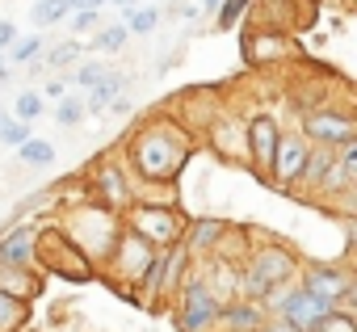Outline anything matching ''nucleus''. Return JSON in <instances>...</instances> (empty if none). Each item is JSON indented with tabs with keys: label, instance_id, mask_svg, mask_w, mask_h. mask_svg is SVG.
<instances>
[{
	"label": "nucleus",
	"instance_id": "20e7f679",
	"mask_svg": "<svg viewBox=\"0 0 357 332\" xmlns=\"http://www.w3.org/2000/svg\"><path fill=\"white\" fill-rule=\"evenodd\" d=\"M215 319H219V303H215L211 286H206V282H190V290H185V315H181V328H185V332H206Z\"/></svg>",
	"mask_w": 357,
	"mask_h": 332
},
{
	"label": "nucleus",
	"instance_id": "0eeeda50",
	"mask_svg": "<svg viewBox=\"0 0 357 332\" xmlns=\"http://www.w3.org/2000/svg\"><path fill=\"white\" fill-rule=\"evenodd\" d=\"M307 135L319 143H349L357 135V122L336 118V114H315V118H307Z\"/></svg>",
	"mask_w": 357,
	"mask_h": 332
},
{
	"label": "nucleus",
	"instance_id": "f257e3e1",
	"mask_svg": "<svg viewBox=\"0 0 357 332\" xmlns=\"http://www.w3.org/2000/svg\"><path fill=\"white\" fill-rule=\"evenodd\" d=\"M135 164L151 181H164L176 164H181V139H172L168 130H147L135 143Z\"/></svg>",
	"mask_w": 357,
	"mask_h": 332
},
{
	"label": "nucleus",
	"instance_id": "bb28decb",
	"mask_svg": "<svg viewBox=\"0 0 357 332\" xmlns=\"http://www.w3.org/2000/svg\"><path fill=\"white\" fill-rule=\"evenodd\" d=\"M101 76H105V68H101V63H84V68L76 72V84H80V89H93Z\"/></svg>",
	"mask_w": 357,
	"mask_h": 332
},
{
	"label": "nucleus",
	"instance_id": "423d86ee",
	"mask_svg": "<svg viewBox=\"0 0 357 332\" xmlns=\"http://www.w3.org/2000/svg\"><path fill=\"white\" fill-rule=\"evenodd\" d=\"M135 232H139L147 244H172L176 232H181V219H176L172 211L151 206V211H139V215H135Z\"/></svg>",
	"mask_w": 357,
	"mask_h": 332
},
{
	"label": "nucleus",
	"instance_id": "1a4fd4ad",
	"mask_svg": "<svg viewBox=\"0 0 357 332\" xmlns=\"http://www.w3.org/2000/svg\"><path fill=\"white\" fill-rule=\"evenodd\" d=\"M303 164H307V143L303 139H278V160H273L278 181H298Z\"/></svg>",
	"mask_w": 357,
	"mask_h": 332
},
{
	"label": "nucleus",
	"instance_id": "412c9836",
	"mask_svg": "<svg viewBox=\"0 0 357 332\" xmlns=\"http://www.w3.org/2000/svg\"><path fill=\"white\" fill-rule=\"evenodd\" d=\"M311 332H357V324H353L349 315H340V311H324V319H319Z\"/></svg>",
	"mask_w": 357,
	"mask_h": 332
},
{
	"label": "nucleus",
	"instance_id": "39448f33",
	"mask_svg": "<svg viewBox=\"0 0 357 332\" xmlns=\"http://www.w3.org/2000/svg\"><path fill=\"white\" fill-rule=\"evenodd\" d=\"M303 286H307L311 294H319V299L332 307V303L349 299V286H353V278H349L344 269H328V265H319V269H307V273H303Z\"/></svg>",
	"mask_w": 357,
	"mask_h": 332
},
{
	"label": "nucleus",
	"instance_id": "4c0bfd02",
	"mask_svg": "<svg viewBox=\"0 0 357 332\" xmlns=\"http://www.w3.org/2000/svg\"><path fill=\"white\" fill-rule=\"evenodd\" d=\"M0 72H5V59H0Z\"/></svg>",
	"mask_w": 357,
	"mask_h": 332
},
{
	"label": "nucleus",
	"instance_id": "4468645a",
	"mask_svg": "<svg viewBox=\"0 0 357 332\" xmlns=\"http://www.w3.org/2000/svg\"><path fill=\"white\" fill-rule=\"evenodd\" d=\"M26 303L22 299H13V294H5L0 290V332H13V328H22L26 324Z\"/></svg>",
	"mask_w": 357,
	"mask_h": 332
},
{
	"label": "nucleus",
	"instance_id": "72a5a7b5",
	"mask_svg": "<svg viewBox=\"0 0 357 332\" xmlns=\"http://www.w3.org/2000/svg\"><path fill=\"white\" fill-rule=\"evenodd\" d=\"M265 332H298L294 324H273V328H265Z\"/></svg>",
	"mask_w": 357,
	"mask_h": 332
},
{
	"label": "nucleus",
	"instance_id": "c85d7f7f",
	"mask_svg": "<svg viewBox=\"0 0 357 332\" xmlns=\"http://www.w3.org/2000/svg\"><path fill=\"white\" fill-rule=\"evenodd\" d=\"M340 160H344V169H349V173H357V135L344 143V156H340Z\"/></svg>",
	"mask_w": 357,
	"mask_h": 332
},
{
	"label": "nucleus",
	"instance_id": "f704fd0d",
	"mask_svg": "<svg viewBox=\"0 0 357 332\" xmlns=\"http://www.w3.org/2000/svg\"><path fill=\"white\" fill-rule=\"evenodd\" d=\"M219 5H223V0H206V9H219Z\"/></svg>",
	"mask_w": 357,
	"mask_h": 332
},
{
	"label": "nucleus",
	"instance_id": "a211bd4d",
	"mask_svg": "<svg viewBox=\"0 0 357 332\" xmlns=\"http://www.w3.org/2000/svg\"><path fill=\"white\" fill-rule=\"evenodd\" d=\"M155 22H160V13H155V9H126V30H135V34L155 30Z\"/></svg>",
	"mask_w": 357,
	"mask_h": 332
},
{
	"label": "nucleus",
	"instance_id": "aec40b11",
	"mask_svg": "<svg viewBox=\"0 0 357 332\" xmlns=\"http://www.w3.org/2000/svg\"><path fill=\"white\" fill-rule=\"evenodd\" d=\"M126 34H130L126 26H109V30H101V38H97L93 47H97V51H109V55H114V51H122V47H126Z\"/></svg>",
	"mask_w": 357,
	"mask_h": 332
},
{
	"label": "nucleus",
	"instance_id": "4be33fe9",
	"mask_svg": "<svg viewBox=\"0 0 357 332\" xmlns=\"http://www.w3.org/2000/svg\"><path fill=\"white\" fill-rule=\"evenodd\" d=\"M55 118H59V122H63V126H76V122H80V118H84V105H80V101H76V97H63V101H59V105H55Z\"/></svg>",
	"mask_w": 357,
	"mask_h": 332
},
{
	"label": "nucleus",
	"instance_id": "393cba45",
	"mask_svg": "<svg viewBox=\"0 0 357 332\" xmlns=\"http://www.w3.org/2000/svg\"><path fill=\"white\" fill-rule=\"evenodd\" d=\"M319 181H324L328 190H336V186H344V181H349V169H344V160H336V156H332V164H328V173H324Z\"/></svg>",
	"mask_w": 357,
	"mask_h": 332
},
{
	"label": "nucleus",
	"instance_id": "e433bc0d",
	"mask_svg": "<svg viewBox=\"0 0 357 332\" xmlns=\"http://www.w3.org/2000/svg\"><path fill=\"white\" fill-rule=\"evenodd\" d=\"M118 5H135V0H118Z\"/></svg>",
	"mask_w": 357,
	"mask_h": 332
},
{
	"label": "nucleus",
	"instance_id": "dca6fc26",
	"mask_svg": "<svg viewBox=\"0 0 357 332\" xmlns=\"http://www.w3.org/2000/svg\"><path fill=\"white\" fill-rule=\"evenodd\" d=\"M328 164H332V151H307V164H303L298 181H319L328 173Z\"/></svg>",
	"mask_w": 357,
	"mask_h": 332
},
{
	"label": "nucleus",
	"instance_id": "ddd939ff",
	"mask_svg": "<svg viewBox=\"0 0 357 332\" xmlns=\"http://www.w3.org/2000/svg\"><path fill=\"white\" fill-rule=\"evenodd\" d=\"M68 9H72V0H38V5L30 9V22L43 30V26H55V22H63L68 17Z\"/></svg>",
	"mask_w": 357,
	"mask_h": 332
},
{
	"label": "nucleus",
	"instance_id": "f3484780",
	"mask_svg": "<svg viewBox=\"0 0 357 332\" xmlns=\"http://www.w3.org/2000/svg\"><path fill=\"white\" fill-rule=\"evenodd\" d=\"M13 110H17V118H22V122H34V118L47 110V101H43V93H34V89H30V93H22V97H17V105H13Z\"/></svg>",
	"mask_w": 357,
	"mask_h": 332
},
{
	"label": "nucleus",
	"instance_id": "2eb2a0df",
	"mask_svg": "<svg viewBox=\"0 0 357 332\" xmlns=\"http://www.w3.org/2000/svg\"><path fill=\"white\" fill-rule=\"evenodd\" d=\"M17 151H22L26 164H51V160H55V147H51L47 139H26Z\"/></svg>",
	"mask_w": 357,
	"mask_h": 332
},
{
	"label": "nucleus",
	"instance_id": "473e14b6",
	"mask_svg": "<svg viewBox=\"0 0 357 332\" xmlns=\"http://www.w3.org/2000/svg\"><path fill=\"white\" fill-rule=\"evenodd\" d=\"M344 227H349V240H353V248H357V219H349Z\"/></svg>",
	"mask_w": 357,
	"mask_h": 332
},
{
	"label": "nucleus",
	"instance_id": "f03ea898",
	"mask_svg": "<svg viewBox=\"0 0 357 332\" xmlns=\"http://www.w3.org/2000/svg\"><path fill=\"white\" fill-rule=\"evenodd\" d=\"M290 273H294L290 252H282V248H261L257 261H252V269H248V286H252V294H273V286H282Z\"/></svg>",
	"mask_w": 357,
	"mask_h": 332
},
{
	"label": "nucleus",
	"instance_id": "2f4dec72",
	"mask_svg": "<svg viewBox=\"0 0 357 332\" xmlns=\"http://www.w3.org/2000/svg\"><path fill=\"white\" fill-rule=\"evenodd\" d=\"M105 0H72V9H101Z\"/></svg>",
	"mask_w": 357,
	"mask_h": 332
},
{
	"label": "nucleus",
	"instance_id": "a878e982",
	"mask_svg": "<svg viewBox=\"0 0 357 332\" xmlns=\"http://www.w3.org/2000/svg\"><path fill=\"white\" fill-rule=\"evenodd\" d=\"M76 55H80V43H63V47H55V51L47 55V63H51V68H63V63H72Z\"/></svg>",
	"mask_w": 357,
	"mask_h": 332
},
{
	"label": "nucleus",
	"instance_id": "c756f323",
	"mask_svg": "<svg viewBox=\"0 0 357 332\" xmlns=\"http://www.w3.org/2000/svg\"><path fill=\"white\" fill-rule=\"evenodd\" d=\"M13 43H17V26L13 22H0V51L13 47Z\"/></svg>",
	"mask_w": 357,
	"mask_h": 332
},
{
	"label": "nucleus",
	"instance_id": "7c9ffc66",
	"mask_svg": "<svg viewBox=\"0 0 357 332\" xmlns=\"http://www.w3.org/2000/svg\"><path fill=\"white\" fill-rule=\"evenodd\" d=\"M219 232H223V223H202V227H198L194 236H198V244H206V240H215Z\"/></svg>",
	"mask_w": 357,
	"mask_h": 332
},
{
	"label": "nucleus",
	"instance_id": "c9c22d12",
	"mask_svg": "<svg viewBox=\"0 0 357 332\" xmlns=\"http://www.w3.org/2000/svg\"><path fill=\"white\" fill-rule=\"evenodd\" d=\"M5 122H9V114H5V110H0V126H5Z\"/></svg>",
	"mask_w": 357,
	"mask_h": 332
},
{
	"label": "nucleus",
	"instance_id": "f8f14e48",
	"mask_svg": "<svg viewBox=\"0 0 357 332\" xmlns=\"http://www.w3.org/2000/svg\"><path fill=\"white\" fill-rule=\"evenodd\" d=\"M219 315H223V324H227L231 332H248V328L261 324V311H257L252 303H231V307H223Z\"/></svg>",
	"mask_w": 357,
	"mask_h": 332
},
{
	"label": "nucleus",
	"instance_id": "b1692460",
	"mask_svg": "<svg viewBox=\"0 0 357 332\" xmlns=\"http://www.w3.org/2000/svg\"><path fill=\"white\" fill-rule=\"evenodd\" d=\"M38 51H43V38H38V34H34V38H17V43H13V59H17V63L34 59Z\"/></svg>",
	"mask_w": 357,
	"mask_h": 332
},
{
	"label": "nucleus",
	"instance_id": "cd10ccee",
	"mask_svg": "<svg viewBox=\"0 0 357 332\" xmlns=\"http://www.w3.org/2000/svg\"><path fill=\"white\" fill-rule=\"evenodd\" d=\"M97 22H101V13H97V9H80V13L72 17V30H76V34H84V30H93Z\"/></svg>",
	"mask_w": 357,
	"mask_h": 332
},
{
	"label": "nucleus",
	"instance_id": "9d476101",
	"mask_svg": "<svg viewBox=\"0 0 357 332\" xmlns=\"http://www.w3.org/2000/svg\"><path fill=\"white\" fill-rule=\"evenodd\" d=\"M30 257H34V232L30 227L0 236V265H26Z\"/></svg>",
	"mask_w": 357,
	"mask_h": 332
},
{
	"label": "nucleus",
	"instance_id": "5701e85b",
	"mask_svg": "<svg viewBox=\"0 0 357 332\" xmlns=\"http://www.w3.org/2000/svg\"><path fill=\"white\" fill-rule=\"evenodd\" d=\"M244 9H248V0H223V5H219V30H231Z\"/></svg>",
	"mask_w": 357,
	"mask_h": 332
},
{
	"label": "nucleus",
	"instance_id": "6e6552de",
	"mask_svg": "<svg viewBox=\"0 0 357 332\" xmlns=\"http://www.w3.org/2000/svg\"><path fill=\"white\" fill-rule=\"evenodd\" d=\"M252 151H257L261 169H273V160H278V122L269 114L252 118Z\"/></svg>",
	"mask_w": 357,
	"mask_h": 332
},
{
	"label": "nucleus",
	"instance_id": "7ed1b4c3",
	"mask_svg": "<svg viewBox=\"0 0 357 332\" xmlns=\"http://www.w3.org/2000/svg\"><path fill=\"white\" fill-rule=\"evenodd\" d=\"M278 311L286 315V324H294L298 332H311L319 319H324V311H332L319 294H311L307 286H298V290H290V294H278Z\"/></svg>",
	"mask_w": 357,
	"mask_h": 332
},
{
	"label": "nucleus",
	"instance_id": "9b49d317",
	"mask_svg": "<svg viewBox=\"0 0 357 332\" xmlns=\"http://www.w3.org/2000/svg\"><path fill=\"white\" fill-rule=\"evenodd\" d=\"M122 89H126V76H122V72H105V76L89 89V110H93V114H105V110L122 97Z\"/></svg>",
	"mask_w": 357,
	"mask_h": 332
},
{
	"label": "nucleus",
	"instance_id": "6ab92c4d",
	"mask_svg": "<svg viewBox=\"0 0 357 332\" xmlns=\"http://www.w3.org/2000/svg\"><path fill=\"white\" fill-rule=\"evenodd\" d=\"M26 139H30V126L22 118H9L5 126H0V143H5V147H22Z\"/></svg>",
	"mask_w": 357,
	"mask_h": 332
}]
</instances>
